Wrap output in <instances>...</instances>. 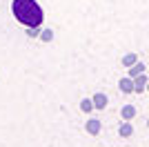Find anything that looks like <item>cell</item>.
Wrapping results in <instances>:
<instances>
[{"instance_id":"cell-12","label":"cell","mask_w":149,"mask_h":147,"mask_svg":"<svg viewBox=\"0 0 149 147\" xmlns=\"http://www.w3.org/2000/svg\"><path fill=\"white\" fill-rule=\"evenodd\" d=\"M27 36H29V38H40V29H38V27H29Z\"/></svg>"},{"instance_id":"cell-4","label":"cell","mask_w":149,"mask_h":147,"mask_svg":"<svg viewBox=\"0 0 149 147\" xmlns=\"http://www.w3.org/2000/svg\"><path fill=\"white\" fill-rule=\"evenodd\" d=\"M91 100H93V107H96V109H105V107H107V96L102 92H98Z\"/></svg>"},{"instance_id":"cell-13","label":"cell","mask_w":149,"mask_h":147,"mask_svg":"<svg viewBox=\"0 0 149 147\" xmlns=\"http://www.w3.org/2000/svg\"><path fill=\"white\" fill-rule=\"evenodd\" d=\"M147 92H149V83H147Z\"/></svg>"},{"instance_id":"cell-14","label":"cell","mask_w":149,"mask_h":147,"mask_svg":"<svg viewBox=\"0 0 149 147\" xmlns=\"http://www.w3.org/2000/svg\"><path fill=\"white\" fill-rule=\"evenodd\" d=\"M147 127H149V120H147Z\"/></svg>"},{"instance_id":"cell-7","label":"cell","mask_w":149,"mask_h":147,"mask_svg":"<svg viewBox=\"0 0 149 147\" xmlns=\"http://www.w3.org/2000/svg\"><path fill=\"white\" fill-rule=\"evenodd\" d=\"M118 134L123 136V138H129V136L134 134V127H131V123H129V120H125L123 125H120V129H118Z\"/></svg>"},{"instance_id":"cell-10","label":"cell","mask_w":149,"mask_h":147,"mask_svg":"<svg viewBox=\"0 0 149 147\" xmlns=\"http://www.w3.org/2000/svg\"><path fill=\"white\" fill-rule=\"evenodd\" d=\"M80 109L85 111V114H89L91 109H96V107H93V100H91V98H85V100L80 103Z\"/></svg>"},{"instance_id":"cell-1","label":"cell","mask_w":149,"mask_h":147,"mask_svg":"<svg viewBox=\"0 0 149 147\" xmlns=\"http://www.w3.org/2000/svg\"><path fill=\"white\" fill-rule=\"evenodd\" d=\"M11 13L25 27H40L45 13L36 0H11Z\"/></svg>"},{"instance_id":"cell-8","label":"cell","mask_w":149,"mask_h":147,"mask_svg":"<svg viewBox=\"0 0 149 147\" xmlns=\"http://www.w3.org/2000/svg\"><path fill=\"white\" fill-rule=\"evenodd\" d=\"M136 62H138V56H136V54H125V56H123V67L129 69V67H134Z\"/></svg>"},{"instance_id":"cell-5","label":"cell","mask_w":149,"mask_h":147,"mask_svg":"<svg viewBox=\"0 0 149 147\" xmlns=\"http://www.w3.org/2000/svg\"><path fill=\"white\" fill-rule=\"evenodd\" d=\"M98 132H100V120H98V118H89V120H87V134L96 136Z\"/></svg>"},{"instance_id":"cell-9","label":"cell","mask_w":149,"mask_h":147,"mask_svg":"<svg viewBox=\"0 0 149 147\" xmlns=\"http://www.w3.org/2000/svg\"><path fill=\"white\" fill-rule=\"evenodd\" d=\"M145 69H147V67H145L143 62L138 60L136 65H134V67H129V76H131V78H136V76H140V74H145Z\"/></svg>"},{"instance_id":"cell-2","label":"cell","mask_w":149,"mask_h":147,"mask_svg":"<svg viewBox=\"0 0 149 147\" xmlns=\"http://www.w3.org/2000/svg\"><path fill=\"white\" fill-rule=\"evenodd\" d=\"M118 87H120V92H123V94H136V87H134V78H131V76L120 78Z\"/></svg>"},{"instance_id":"cell-6","label":"cell","mask_w":149,"mask_h":147,"mask_svg":"<svg viewBox=\"0 0 149 147\" xmlns=\"http://www.w3.org/2000/svg\"><path fill=\"white\" fill-rule=\"evenodd\" d=\"M120 116H123V120H131V118L136 116V107L134 105H125L123 109H120Z\"/></svg>"},{"instance_id":"cell-11","label":"cell","mask_w":149,"mask_h":147,"mask_svg":"<svg viewBox=\"0 0 149 147\" xmlns=\"http://www.w3.org/2000/svg\"><path fill=\"white\" fill-rule=\"evenodd\" d=\"M40 40H42V43H51V40H54V31L51 29H42L40 31Z\"/></svg>"},{"instance_id":"cell-3","label":"cell","mask_w":149,"mask_h":147,"mask_svg":"<svg viewBox=\"0 0 149 147\" xmlns=\"http://www.w3.org/2000/svg\"><path fill=\"white\" fill-rule=\"evenodd\" d=\"M147 83H149V78L145 76V74L136 76V78H134V87H136V94H143V92H147Z\"/></svg>"}]
</instances>
